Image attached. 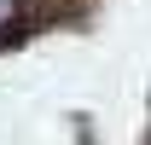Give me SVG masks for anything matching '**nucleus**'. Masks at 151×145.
Wrapping results in <instances>:
<instances>
[{
  "label": "nucleus",
  "mask_w": 151,
  "mask_h": 145,
  "mask_svg": "<svg viewBox=\"0 0 151 145\" xmlns=\"http://www.w3.org/2000/svg\"><path fill=\"white\" fill-rule=\"evenodd\" d=\"M12 23H18V0H0V35H6Z\"/></svg>",
  "instance_id": "f257e3e1"
}]
</instances>
